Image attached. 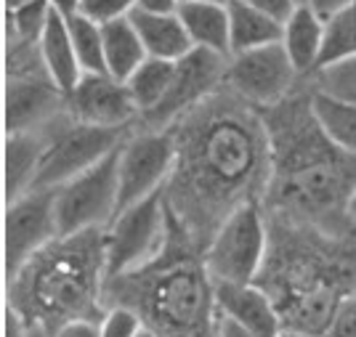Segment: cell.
I'll use <instances>...</instances> for the list:
<instances>
[{"label": "cell", "instance_id": "9a60e30c", "mask_svg": "<svg viewBox=\"0 0 356 337\" xmlns=\"http://www.w3.org/2000/svg\"><path fill=\"white\" fill-rule=\"evenodd\" d=\"M216 308L258 337H277L284 329L274 297L258 281H216Z\"/></svg>", "mask_w": 356, "mask_h": 337}, {"label": "cell", "instance_id": "f35d334b", "mask_svg": "<svg viewBox=\"0 0 356 337\" xmlns=\"http://www.w3.org/2000/svg\"><path fill=\"white\" fill-rule=\"evenodd\" d=\"M277 337H316V335H312V332H303V329H296V327H284Z\"/></svg>", "mask_w": 356, "mask_h": 337}, {"label": "cell", "instance_id": "d6a6232c", "mask_svg": "<svg viewBox=\"0 0 356 337\" xmlns=\"http://www.w3.org/2000/svg\"><path fill=\"white\" fill-rule=\"evenodd\" d=\"M32 324L16 311L14 306L6 303V322H3V337H30Z\"/></svg>", "mask_w": 356, "mask_h": 337}, {"label": "cell", "instance_id": "2e32d148", "mask_svg": "<svg viewBox=\"0 0 356 337\" xmlns=\"http://www.w3.org/2000/svg\"><path fill=\"white\" fill-rule=\"evenodd\" d=\"M70 115V109L64 112ZM61 115V117H64ZM56 117L38 131H24V133H6V154H3V189H6V202H14L22 194L35 189V181L40 173V162L48 149V141L54 135V128L59 125Z\"/></svg>", "mask_w": 356, "mask_h": 337}, {"label": "cell", "instance_id": "836d02e7", "mask_svg": "<svg viewBox=\"0 0 356 337\" xmlns=\"http://www.w3.org/2000/svg\"><path fill=\"white\" fill-rule=\"evenodd\" d=\"M54 337H102V335H99V322L80 319V322L64 324Z\"/></svg>", "mask_w": 356, "mask_h": 337}, {"label": "cell", "instance_id": "cb8c5ba5", "mask_svg": "<svg viewBox=\"0 0 356 337\" xmlns=\"http://www.w3.org/2000/svg\"><path fill=\"white\" fill-rule=\"evenodd\" d=\"M312 109L327 138L341 151L356 157V104L332 99L312 88Z\"/></svg>", "mask_w": 356, "mask_h": 337}, {"label": "cell", "instance_id": "8992f818", "mask_svg": "<svg viewBox=\"0 0 356 337\" xmlns=\"http://www.w3.org/2000/svg\"><path fill=\"white\" fill-rule=\"evenodd\" d=\"M264 202H245L216 229L202 252L213 281H255L271 247Z\"/></svg>", "mask_w": 356, "mask_h": 337}, {"label": "cell", "instance_id": "d6986e66", "mask_svg": "<svg viewBox=\"0 0 356 337\" xmlns=\"http://www.w3.org/2000/svg\"><path fill=\"white\" fill-rule=\"evenodd\" d=\"M40 56H43L45 72L51 74V80L59 85V90L64 96H70L74 90V85L83 77V67L77 61L72 45V35L67 27V19L54 11L51 22L45 24L43 35H40Z\"/></svg>", "mask_w": 356, "mask_h": 337}, {"label": "cell", "instance_id": "484cf974", "mask_svg": "<svg viewBox=\"0 0 356 337\" xmlns=\"http://www.w3.org/2000/svg\"><path fill=\"white\" fill-rule=\"evenodd\" d=\"M67 27H70V35H72L74 54H77V61L83 67V74L106 72L102 24H96L88 16L74 14L67 19Z\"/></svg>", "mask_w": 356, "mask_h": 337}, {"label": "cell", "instance_id": "e0dca14e", "mask_svg": "<svg viewBox=\"0 0 356 337\" xmlns=\"http://www.w3.org/2000/svg\"><path fill=\"white\" fill-rule=\"evenodd\" d=\"M282 45L287 56L293 59L300 77H312L322 64L325 51V16H319L312 6L303 0L296 11L284 22Z\"/></svg>", "mask_w": 356, "mask_h": 337}, {"label": "cell", "instance_id": "d4e9b609", "mask_svg": "<svg viewBox=\"0 0 356 337\" xmlns=\"http://www.w3.org/2000/svg\"><path fill=\"white\" fill-rule=\"evenodd\" d=\"M54 16L51 0H24L6 8V40L19 43H40L45 24Z\"/></svg>", "mask_w": 356, "mask_h": 337}, {"label": "cell", "instance_id": "f1b7e54d", "mask_svg": "<svg viewBox=\"0 0 356 337\" xmlns=\"http://www.w3.org/2000/svg\"><path fill=\"white\" fill-rule=\"evenodd\" d=\"M147 327L144 316L131 306H106L99 319V335L102 337H136Z\"/></svg>", "mask_w": 356, "mask_h": 337}, {"label": "cell", "instance_id": "ffe728a7", "mask_svg": "<svg viewBox=\"0 0 356 337\" xmlns=\"http://www.w3.org/2000/svg\"><path fill=\"white\" fill-rule=\"evenodd\" d=\"M284 24L277 22L274 16L264 14L258 8H252L245 0H232L229 3V45H232V56L255 51L271 43H282Z\"/></svg>", "mask_w": 356, "mask_h": 337}, {"label": "cell", "instance_id": "5bb4252c", "mask_svg": "<svg viewBox=\"0 0 356 337\" xmlns=\"http://www.w3.org/2000/svg\"><path fill=\"white\" fill-rule=\"evenodd\" d=\"M67 112V96L48 72L6 77V133L38 131Z\"/></svg>", "mask_w": 356, "mask_h": 337}, {"label": "cell", "instance_id": "4fadbf2b", "mask_svg": "<svg viewBox=\"0 0 356 337\" xmlns=\"http://www.w3.org/2000/svg\"><path fill=\"white\" fill-rule=\"evenodd\" d=\"M67 109L74 122L99 128H134L138 125V106L128 85L106 72L83 74L67 96Z\"/></svg>", "mask_w": 356, "mask_h": 337}, {"label": "cell", "instance_id": "b9f144b4", "mask_svg": "<svg viewBox=\"0 0 356 337\" xmlns=\"http://www.w3.org/2000/svg\"><path fill=\"white\" fill-rule=\"evenodd\" d=\"M136 337H163V335H160V332H154L152 327H144V329H141V332H138Z\"/></svg>", "mask_w": 356, "mask_h": 337}, {"label": "cell", "instance_id": "74e56055", "mask_svg": "<svg viewBox=\"0 0 356 337\" xmlns=\"http://www.w3.org/2000/svg\"><path fill=\"white\" fill-rule=\"evenodd\" d=\"M51 6H54V11L61 14L64 19L80 14V0H51Z\"/></svg>", "mask_w": 356, "mask_h": 337}, {"label": "cell", "instance_id": "9c48e42d", "mask_svg": "<svg viewBox=\"0 0 356 337\" xmlns=\"http://www.w3.org/2000/svg\"><path fill=\"white\" fill-rule=\"evenodd\" d=\"M176 135L170 128H141L120 147L118 213L165 189L176 167Z\"/></svg>", "mask_w": 356, "mask_h": 337}, {"label": "cell", "instance_id": "7a4b0ae2", "mask_svg": "<svg viewBox=\"0 0 356 337\" xmlns=\"http://www.w3.org/2000/svg\"><path fill=\"white\" fill-rule=\"evenodd\" d=\"M351 234H330L316 226L277 218L271 247L258 277L282 313L284 327L327 337L341 300L356 290V252Z\"/></svg>", "mask_w": 356, "mask_h": 337}, {"label": "cell", "instance_id": "7c38bea8", "mask_svg": "<svg viewBox=\"0 0 356 337\" xmlns=\"http://www.w3.org/2000/svg\"><path fill=\"white\" fill-rule=\"evenodd\" d=\"M226 67H229V56H221L208 48H192L184 59L176 61V74H173L165 101L138 125L154 128V131L170 128L176 120H181L194 106L210 99L216 90L223 88Z\"/></svg>", "mask_w": 356, "mask_h": 337}, {"label": "cell", "instance_id": "ab89813d", "mask_svg": "<svg viewBox=\"0 0 356 337\" xmlns=\"http://www.w3.org/2000/svg\"><path fill=\"white\" fill-rule=\"evenodd\" d=\"M348 220H351V226L356 229V189L351 194V199H348Z\"/></svg>", "mask_w": 356, "mask_h": 337}, {"label": "cell", "instance_id": "ba28073f", "mask_svg": "<svg viewBox=\"0 0 356 337\" xmlns=\"http://www.w3.org/2000/svg\"><path fill=\"white\" fill-rule=\"evenodd\" d=\"M120 149L56 189L59 236L106 229L118 215Z\"/></svg>", "mask_w": 356, "mask_h": 337}, {"label": "cell", "instance_id": "60d3db41", "mask_svg": "<svg viewBox=\"0 0 356 337\" xmlns=\"http://www.w3.org/2000/svg\"><path fill=\"white\" fill-rule=\"evenodd\" d=\"M30 337H54L48 329H43V327H38V324H32V329H30Z\"/></svg>", "mask_w": 356, "mask_h": 337}, {"label": "cell", "instance_id": "277c9868", "mask_svg": "<svg viewBox=\"0 0 356 337\" xmlns=\"http://www.w3.org/2000/svg\"><path fill=\"white\" fill-rule=\"evenodd\" d=\"M136 308L163 337H216V281L202 249L173 218V236L163 255L141 271L106 279L104 306Z\"/></svg>", "mask_w": 356, "mask_h": 337}, {"label": "cell", "instance_id": "1f68e13d", "mask_svg": "<svg viewBox=\"0 0 356 337\" xmlns=\"http://www.w3.org/2000/svg\"><path fill=\"white\" fill-rule=\"evenodd\" d=\"M245 3H250L252 8H258V11H264V14L274 16L277 22H287L290 14L296 11L298 3H303V0H245Z\"/></svg>", "mask_w": 356, "mask_h": 337}, {"label": "cell", "instance_id": "4dcf8cb0", "mask_svg": "<svg viewBox=\"0 0 356 337\" xmlns=\"http://www.w3.org/2000/svg\"><path fill=\"white\" fill-rule=\"evenodd\" d=\"M327 337H356V290L341 300Z\"/></svg>", "mask_w": 356, "mask_h": 337}, {"label": "cell", "instance_id": "ac0fdd59", "mask_svg": "<svg viewBox=\"0 0 356 337\" xmlns=\"http://www.w3.org/2000/svg\"><path fill=\"white\" fill-rule=\"evenodd\" d=\"M131 22H134L147 54L154 59L178 61L194 48L192 38L178 14H152V11L134 8Z\"/></svg>", "mask_w": 356, "mask_h": 337}, {"label": "cell", "instance_id": "8fae6325", "mask_svg": "<svg viewBox=\"0 0 356 337\" xmlns=\"http://www.w3.org/2000/svg\"><path fill=\"white\" fill-rule=\"evenodd\" d=\"M59 236L56 189H32L6 202V281Z\"/></svg>", "mask_w": 356, "mask_h": 337}, {"label": "cell", "instance_id": "f546056e", "mask_svg": "<svg viewBox=\"0 0 356 337\" xmlns=\"http://www.w3.org/2000/svg\"><path fill=\"white\" fill-rule=\"evenodd\" d=\"M138 0H80V14L93 19L96 24H109L134 14Z\"/></svg>", "mask_w": 356, "mask_h": 337}, {"label": "cell", "instance_id": "4316f807", "mask_svg": "<svg viewBox=\"0 0 356 337\" xmlns=\"http://www.w3.org/2000/svg\"><path fill=\"white\" fill-rule=\"evenodd\" d=\"M356 56V0L325 19V51L322 64ZM319 64V67H322Z\"/></svg>", "mask_w": 356, "mask_h": 337}, {"label": "cell", "instance_id": "e575fe53", "mask_svg": "<svg viewBox=\"0 0 356 337\" xmlns=\"http://www.w3.org/2000/svg\"><path fill=\"white\" fill-rule=\"evenodd\" d=\"M136 8L152 11V14H178L181 0H138Z\"/></svg>", "mask_w": 356, "mask_h": 337}, {"label": "cell", "instance_id": "d590c367", "mask_svg": "<svg viewBox=\"0 0 356 337\" xmlns=\"http://www.w3.org/2000/svg\"><path fill=\"white\" fill-rule=\"evenodd\" d=\"M216 337H258L248 332L245 327H239L237 322H232V319H226L218 313V324H216Z\"/></svg>", "mask_w": 356, "mask_h": 337}, {"label": "cell", "instance_id": "6da1fadb", "mask_svg": "<svg viewBox=\"0 0 356 337\" xmlns=\"http://www.w3.org/2000/svg\"><path fill=\"white\" fill-rule=\"evenodd\" d=\"M176 167L165 183V202L197 249L245 202H264L274 176V154L261 112L216 90L170 125Z\"/></svg>", "mask_w": 356, "mask_h": 337}, {"label": "cell", "instance_id": "83f0119b", "mask_svg": "<svg viewBox=\"0 0 356 337\" xmlns=\"http://www.w3.org/2000/svg\"><path fill=\"white\" fill-rule=\"evenodd\" d=\"M309 85L319 93L332 96V99L356 104V56H346V59L322 64L309 77Z\"/></svg>", "mask_w": 356, "mask_h": 337}, {"label": "cell", "instance_id": "8d00e7d4", "mask_svg": "<svg viewBox=\"0 0 356 337\" xmlns=\"http://www.w3.org/2000/svg\"><path fill=\"white\" fill-rule=\"evenodd\" d=\"M309 6H312L314 11L319 16H330V14H335V11H341L343 6H348V3H354V0H306Z\"/></svg>", "mask_w": 356, "mask_h": 337}, {"label": "cell", "instance_id": "30bf717a", "mask_svg": "<svg viewBox=\"0 0 356 337\" xmlns=\"http://www.w3.org/2000/svg\"><path fill=\"white\" fill-rule=\"evenodd\" d=\"M300 80L303 77L298 74L284 45L271 43L229 56L223 88H229L255 109H268L284 101L290 93H296Z\"/></svg>", "mask_w": 356, "mask_h": 337}, {"label": "cell", "instance_id": "52a82bcc", "mask_svg": "<svg viewBox=\"0 0 356 337\" xmlns=\"http://www.w3.org/2000/svg\"><path fill=\"white\" fill-rule=\"evenodd\" d=\"M128 131L131 128L86 125V122H74L72 115H64L48 141L35 189H59L74 176L86 173L96 162H102L115 149L122 147L125 138L131 135Z\"/></svg>", "mask_w": 356, "mask_h": 337}, {"label": "cell", "instance_id": "7bdbcfd3", "mask_svg": "<svg viewBox=\"0 0 356 337\" xmlns=\"http://www.w3.org/2000/svg\"><path fill=\"white\" fill-rule=\"evenodd\" d=\"M181 3H218V6H229L232 0H181Z\"/></svg>", "mask_w": 356, "mask_h": 337}, {"label": "cell", "instance_id": "44dd1931", "mask_svg": "<svg viewBox=\"0 0 356 337\" xmlns=\"http://www.w3.org/2000/svg\"><path fill=\"white\" fill-rule=\"evenodd\" d=\"M178 16L192 38L194 48H208L221 56H232L229 45V6L218 3H181Z\"/></svg>", "mask_w": 356, "mask_h": 337}, {"label": "cell", "instance_id": "7402d4cb", "mask_svg": "<svg viewBox=\"0 0 356 337\" xmlns=\"http://www.w3.org/2000/svg\"><path fill=\"white\" fill-rule=\"evenodd\" d=\"M102 32H104L106 74H112V77H118V80L125 83L147 61V48L141 43L131 16L109 22V24H102Z\"/></svg>", "mask_w": 356, "mask_h": 337}, {"label": "cell", "instance_id": "5b68a950", "mask_svg": "<svg viewBox=\"0 0 356 337\" xmlns=\"http://www.w3.org/2000/svg\"><path fill=\"white\" fill-rule=\"evenodd\" d=\"M173 236V213L157 191L136 205L120 210L104 229L106 245V279L134 274L154 263Z\"/></svg>", "mask_w": 356, "mask_h": 337}, {"label": "cell", "instance_id": "603a6c76", "mask_svg": "<svg viewBox=\"0 0 356 337\" xmlns=\"http://www.w3.org/2000/svg\"><path fill=\"white\" fill-rule=\"evenodd\" d=\"M173 74H176V61L147 56V61L125 80V85H128L136 106H138V122L149 117L165 101L170 83H173Z\"/></svg>", "mask_w": 356, "mask_h": 337}, {"label": "cell", "instance_id": "3957f363", "mask_svg": "<svg viewBox=\"0 0 356 337\" xmlns=\"http://www.w3.org/2000/svg\"><path fill=\"white\" fill-rule=\"evenodd\" d=\"M6 284V303L51 335L80 319L99 322L106 308L104 229L56 236Z\"/></svg>", "mask_w": 356, "mask_h": 337}]
</instances>
